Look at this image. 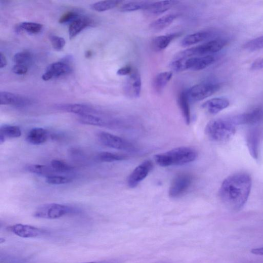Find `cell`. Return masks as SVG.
<instances>
[{
	"mask_svg": "<svg viewBox=\"0 0 263 263\" xmlns=\"http://www.w3.org/2000/svg\"><path fill=\"white\" fill-rule=\"evenodd\" d=\"M251 185V179L246 173L229 176L224 181L220 190L223 203L230 210H240L248 199Z\"/></svg>",
	"mask_w": 263,
	"mask_h": 263,
	"instance_id": "cell-1",
	"label": "cell"
},
{
	"mask_svg": "<svg viewBox=\"0 0 263 263\" xmlns=\"http://www.w3.org/2000/svg\"><path fill=\"white\" fill-rule=\"evenodd\" d=\"M198 154L190 147H180L155 156L156 162L162 167L185 165L195 161Z\"/></svg>",
	"mask_w": 263,
	"mask_h": 263,
	"instance_id": "cell-2",
	"label": "cell"
},
{
	"mask_svg": "<svg viewBox=\"0 0 263 263\" xmlns=\"http://www.w3.org/2000/svg\"><path fill=\"white\" fill-rule=\"evenodd\" d=\"M236 125L230 119H215L210 121L205 128V134L211 141L217 143L229 141L236 133Z\"/></svg>",
	"mask_w": 263,
	"mask_h": 263,
	"instance_id": "cell-3",
	"label": "cell"
},
{
	"mask_svg": "<svg viewBox=\"0 0 263 263\" xmlns=\"http://www.w3.org/2000/svg\"><path fill=\"white\" fill-rule=\"evenodd\" d=\"M215 61V58L213 55L179 57L170 63V68L176 72H183L188 70L199 71L209 67Z\"/></svg>",
	"mask_w": 263,
	"mask_h": 263,
	"instance_id": "cell-4",
	"label": "cell"
},
{
	"mask_svg": "<svg viewBox=\"0 0 263 263\" xmlns=\"http://www.w3.org/2000/svg\"><path fill=\"white\" fill-rule=\"evenodd\" d=\"M80 212V210L72 206L59 204H46L38 207L34 216L38 218L55 220L64 216Z\"/></svg>",
	"mask_w": 263,
	"mask_h": 263,
	"instance_id": "cell-5",
	"label": "cell"
},
{
	"mask_svg": "<svg viewBox=\"0 0 263 263\" xmlns=\"http://www.w3.org/2000/svg\"><path fill=\"white\" fill-rule=\"evenodd\" d=\"M228 43L224 39H216L203 45L188 49L179 54V57H202L216 53L223 50Z\"/></svg>",
	"mask_w": 263,
	"mask_h": 263,
	"instance_id": "cell-6",
	"label": "cell"
},
{
	"mask_svg": "<svg viewBox=\"0 0 263 263\" xmlns=\"http://www.w3.org/2000/svg\"><path fill=\"white\" fill-rule=\"evenodd\" d=\"M220 84L212 82H204L191 87L187 94L190 102H200L205 100L219 91Z\"/></svg>",
	"mask_w": 263,
	"mask_h": 263,
	"instance_id": "cell-7",
	"label": "cell"
},
{
	"mask_svg": "<svg viewBox=\"0 0 263 263\" xmlns=\"http://www.w3.org/2000/svg\"><path fill=\"white\" fill-rule=\"evenodd\" d=\"M99 140L107 147L127 152H136L137 147L129 141L106 132H101L98 135Z\"/></svg>",
	"mask_w": 263,
	"mask_h": 263,
	"instance_id": "cell-8",
	"label": "cell"
},
{
	"mask_svg": "<svg viewBox=\"0 0 263 263\" xmlns=\"http://www.w3.org/2000/svg\"><path fill=\"white\" fill-rule=\"evenodd\" d=\"M192 176L188 173L177 175L172 180L169 190L171 199H177L185 194L193 183Z\"/></svg>",
	"mask_w": 263,
	"mask_h": 263,
	"instance_id": "cell-9",
	"label": "cell"
},
{
	"mask_svg": "<svg viewBox=\"0 0 263 263\" xmlns=\"http://www.w3.org/2000/svg\"><path fill=\"white\" fill-rule=\"evenodd\" d=\"M153 168V164L151 160H146L142 162L128 176L127 180L128 186L130 188L137 187L148 177Z\"/></svg>",
	"mask_w": 263,
	"mask_h": 263,
	"instance_id": "cell-10",
	"label": "cell"
},
{
	"mask_svg": "<svg viewBox=\"0 0 263 263\" xmlns=\"http://www.w3.org/2000/svg\"><path fill=\"white\" fill-rule=\"evenodd\" d=\"M15 235L22 238H39L47 235V230L28 225L15 224L10 227Z\"/></svg>",
	"mask_w": 263,
	"mask_h": 263,
	"instance_id": "cell-11",
	"label": "cell"
},
{
	"mask_svg": "<svg viewBox=\"0 0 263 263\" xmlns=\"http://www.w3.org/2000/svg\"><path fill=\"white\" fill-rule=\"evenodd\" d=\"M142 81L138 70L134 71L128 76L124 86V91L126 96L132 99L140 97L142 92Z\"/></svg>",
	"mask_w": 263,
	"mask_h": 263,
	"instance_id": "cell-12",
	"label": "cell"
},
{
	"mask_svg": "<svg viewBox=\"0 0 263 263\" xmlns=\"http://www.w3.org/2000/svg\"><path fill=\"white\" fill-rule=\"evenodd\" d=\"M72 71L71 64L61 60L50 64L43 74L42 79L44 81H49L53 77L70 74Z\"/></svg>",
	"mask_w": 263,
	"mask_h": 263,
	"instance_id": "cell-13",
	"label": "cell"
},
{
	"mask_svg": "<svg viewBox=\"0 0 263 263\" xmlns=\"http://www.w3.org/2000/svg\"><path fill=\"white\" fill-rule=\"evenodd\" d=\"M230 106L227 98L216 97L205 102L202 106L203 109L211 115H215Z\"/></svg>",
	"mask_w": 263,
	"mask_h": 263,
	"instance_id": "cell-14",
	"label": "cell"
},
{
	"mask_svg": "<svg viewBox=\"0 0 263 263\" xmlns=\"http://www.w3.org/2000/svg\"><path fill=\"white\" fill-rule=\"evenodd\" d=\"M263 118V108H256L247 113L232 118L236 124H253Z\"/></svg>",
	"mask_w": 263,
	"mask_h": 263,
	"instance_id": "cell-15",
	"label": "cell"
},
{
	"mask_svg": "<svg viewBox=\"0 0 263 263\" xmlns=\"http://www.w3.org/2000/svg\"><path fill=\"white\" fill-rule=\"evenodd\" d=\"M213 34L212 31L206 30L195 32L186 36L182 40L181 45L183 47L195 45L210 38Z\"/></svg>",
	"mask_w": 263,
	"mask_h": 263,
	"instance_id": "cell-16",
	"label": "cell"
},
{
	"mask_svg": "<svg viewBox=\"0 0 263 263\" xmlns=\"http://www.w3.org/2000/svg\"><path fill=\"white\" fill-rule=\"evenodd\" d=\"M50 138L49 132L41 127L32 128L28 133L27 142L32 145H41L46 143Z\"/></svg>",
	"mask_w": 263,
	"mask_h": 263,
	"instance_id": "cell-17",
	"label": "cell"
},
{
	"mask_svg": "<svg viewBox=\"0 0 263 263\" xmlns=\"http://www.w3.org/2000/svg\"><path fill=\"white\" fill-rule=\"evenodd\" d=\"M30 101L18 95L8 92L0 93V104L23 107L28 105Z\"/></svg>",
	"mask_w": 263,
	"mask_h": 263,
	"instance_id": "cell-18",
	"label": "cell"
},
{
	"mask_svg": "<svg viewBox=\"0 0 263 263\" xmlns=\"http://www.w3.org/2000/svg\"><path fill=\"white\" fill-rule=\"evenodd\" d=\"M57 110L65 112L71 113L79 116L90 114L94 112L90 107L78 104H60L55 107Z\"/></svg>",
	"mask_w": 263,
	"mask_h": 263,
	"instance_id": "cell-19",
	"label": "cell"
},
{
	"mask_svg": "<svg viewBox=\"0 0 263 263\" xmlns=\"http://www.w3.org/2000/svg\"><path fill=\"white\" fill-rule=\"evenodd\" d=\"M92 24L91 19L86 16H79L71 23L69 29V37L70 39L75 37L86 27Z\"/></svg>",
	"mask_w": 263,
	"mask_h": 263,
	"instance_id": "cell-20",
	"label": "cell"
},
{
	"mask_svg": "<svg viewBox=\"0 0 263 263\" xmlns=\"http://www.w3.org/2000/svg\"><path fill=\"white\" fill-rule=\"evenodd\" d=\"M190 102L187 91L182 92L178 97V104L184 120L187 125L190 124L191 120Z\"/></svg>",
	"mask_w": 263,
	"mask_h": 263,
	"instance_id": "cell-21",
	"label": "cell"
},
{
	"mask_svg": "<svg viewBox=\"0 0 263 263\" xmlns=\"http://www.w3.org/2000/svg\"><path fill=\"white\" fill-rule=\"evenodd\" d=\"M178 3L177 1L150 2L145 11L154 15H160L167 12Z\"/></svg>",
	"mask_w": 263,
	"mask_h": 263,
	"instance_id": "cell-22",
	"label": "cell"
},
{
	"mask_svg": "<svg viewBox=\"0 0 263 263\" xmlns=\"http://www.w3.org/2000/svg\"><path fill=\"white\" fill-rule=\"evenodd\" d=\"M178 15L175 14H169L164 15L150 24V28L154 31H161L169 26L178 18Z\"/></svg>",
	"mask_w": 263,
	"mask_h": 263,
	"instance_id": "cell-23",
	"label": "cell"
},
{
	"mask_svg": "<svg viewBox=\"0 0 263 263\" xmlns=\"http://www.w3.org/2000/svg\"><path fill=\"white\" fill-rule=\"evenodd\" d=\"M177 36V34H172L156 37L152 41V48L157 52L165 50Z\"/></svg>",
	"mask_w": 263,
	"mask_h": 263,
	"instance_id": "cell-24",
	"label": "cell"
},
{
	"mask_svg": "<svg viewBox=\"0 0 263 263\" xmlns=\"http://www.w3.org/2000/svg\"><path fill=\"white\" fill-rule=\"evenodd\" d=\"M173 77L172 71L163 72L158 74L154 78L153 87L158 93H161Z\"/></svg>",
	"mask_w": 263,
	"mask_h": 263,
	"instance_id": "cell-25",
	"label": "cell"
},
{
	"mask_svg": "<svg viewBox=\"0 0 263 263\" xmlns=\"http://www.w3.org/2000/svg\"><path fill=\"white\" fill-rule=\"evenodd\" d=\"M25 169L31 173L46 178L55 174V173H56L51 167L41 165V164H29V165L26 167Z\"/></svg>",
	"mask_w": 263,
	"mask_h": 263,
	"instance_id": "cell-26",
	"label": "cell"
},
{
	"mask_svg": "<svg viewBox=\"0 0 263 263\" xmlns=\"http://www.w3.org/2000/svg\"><path fill=\"white\" fill-rule=\"evenodd\" d=\"M149 3L147 2H122L119 11L121 12H133L141 10H146Z\"/></svg>",
	"mask_w": 263,
	"mask_h": 263,
	"instance_id": "cell-27",
	"label": "cell"
},
{
	"mask_svg": "<svg viewBox=\"0 0 263 263\" xmlns=\"http://www.w3.org/2000/svg\"><path fill=\"white\" fill-rule=\"evenodd\" d=\"M22 135L21 128L16 125H4L0 127V136L7 139H15Z\"/></svg>",
	"mask_w": 263,
	"mask_h": 263,
	"instance_id": "cell-28",
	"label": "cell"
},
{
	"mask_svg": "<svg viewBox=\"0 0 263 263\" xmlns=\"http://www.w3.org/2000/svg\"><path fill=\"white\" fill-rule=\"evenodd\" d=\"M78 120L82 124L90 125L104 126L108 124V122L103 118L91 114L79 116Z\"/></svg>",
	"mask_w": 263,
	"mask_h": 263,
	"instance_id": "cell-29",
	"label": "cell"
},
{
	"mask_svg": "<svg viewBox=\"0 0 263 263\" xmlns=\"http://www.w3.org/2000/svg\"><path fill=\"white\" fill-rule=\"evenodd\" d=\"M97 158L102 162H113L125 160L128 158V156L122 154L102 152L97 155Z\"/></svg>",
	"mask_w": 263,
	"mask_h": 263,
	"instance_id": "cell-30",
	"label": "cell"
},
{
	"mask_svg": "<svg viewBox=\"0 0 263 263\" xmlns=\"http://www.w3.org/2000/svg\"><path fill=\"white\" fill-rule=\"evenodd\" d=\"M121 3L119 1H103L92 4L91 8L95 11L103 12L113 9Z\"/></svg>",
	"mask_w": 263,
	"mask_h": 263,
	"instance_id": "cell-31",
	"label": "cell"
},
{
	"mask_svg": "<svg viewBox=\"0 0 263 263\" xmlns=\"http://www.w3.org/2000/svg\"><path fill=\"white\" fill-rule=\"evenodd\" d=\"M43 28V25L39 23L34 22H23L17 27V30H25L32 34H37L40 32Z\"/></svg>",
	"mask_w": 263,
	"mask_h": 263,
	"instance_id": "cell-32",
	"label": "cell"
},
{
	"mask_svg": "<svg viewBox=\"0 0 263 263\" xmlns=\"http://www.w3.org/2000/svg\"><path fill=\"white\" fill-rule=\"evenodd\" d=\"M247 145L250 154L255 159L258 157V137L255 132H251L247 138Z\"/></svg>",
	"mask_w": 263,
	"mask_h": 263,
	"instance_id": "cell-33",
	"label": "cell"
},
{
	"mask_svg": "<svg viewBox=\"0 0 263 263\" xmlns=\"http://www.w3.org/2000/svg\"><path fill=\"white\" fill-rule=\"evenodd\" d=\"M51 167L56 173H67L72 171L74 168L67 163L58 159H53L51 161Z\"/></svg>",
	"mask_w": 263,
	"mask_h": 263,
	"instance_id": "cell-34",
	"label": "cell"
},
{
	"mask_svg": "<svg viewBox=\"0 0 263 263\" xmlns=\"http://www.w3.org/2000/svg\"><path fill=\"white\" fill-rule=\"evenodd\" d=\"M244 49L250 52L263 49V36L247 42L244 45Z\"/></svg>",
	"mask_w": 263,
	"mask_h": 263,
	"instance_id": "cell-35",
	"label": "cell"
},
{
	"mask_svg": "<svg viewBox=\"0 0 263 263\" xmlns=\"http://www.w3.org/2000/svg\"><path fill=\"white\" fill-rule=\"evenodd\" d=\"M46 182L50 185H60L70 183L72 182L71 178L53 174L46 178Z\"/></svg>",
	"mask_w": 263,
	"mask_h": 263,
	"instance_id": "cell-36",
	"label": "cell"
},
{
	"mask_svg": "<svg viewBox=\"0 0 263 263\" xmlns=\"http://www.w3.org/2000/svg\"><path fill=\"white\" fill-rule=\"evenodd\" d=\"M14 61L16 64L23 65L27 67L32 61V56L28 52L18 53L14 57Z\"/></svg>",
	"mask_w": 263,
	"mask_h": 263,
	"instance_id": "cell-37",
	"label": "cell"
},
{
	"mask_svg": "<svg viewBox=\"0 0 263 263\" xmlns=\"http://www.w3.org/2000/svg\"><path fill=\"white\" fill-rule=\"evenodd\" d=\"M50 41L53 48L57 51L62 50L65 45L64 39L59 36L50 37Z\"/></svg>",
	"mask_w": 263,
	"mask_h": 263,
	"instance_id": "cell-38",
	"label": "cell"
},
{
	"mask_svg": "<svg viewBox=\"0 0 263 263\" xmlns=\"http://www.w3.org/2000/svg\"><path fill=\"white\" fill-rule=\"evenodd\" d=\"M78 16V14L74 11H70L65 13L60 18L59 22L61 24L68 22L71 21H73L76 19Z\"/></svg>",
	"mask_w": 263,
	"mask_h": 263,
	"instance_id": "cell-39",
	"label": "cell"
},
{
	"mask_svg": "<svg viewBox=\"0 0 263 263\" xmlns=\"http://www.w3.org/2000/svg\"><path fill=\"white\" fill-rule=\"evenodd\" d=\"M134 70L135 69L131 65H126L118 70L117 74L119 76H129Z\"/></svg>",
	"mask_w": 263,
	"mask_h": 263,
	"instance_id": "cell-40",
	"label": "cell"
},
{
	"mask_svg": "<svg viewBox=\"0 0 263 263\" xmlns=\"http://www.w3.org/2000/svg\"><path fill=\"white\" fill-rule=\"evenodd\" d=\"M12 70L15 74L22 75L27 73L28 67L23 65L16 64Z\"/></svg>",
	"mask_w": 263,
	"mask_h": 263,
	"instance_id": "cell-41",
	"label": "cell"
},
{
	"mask_svg": "<svg viewBox=\"0 0 263 263\" xmlns=\"http://www.w3.org/2000/svg\"><path fill=\"white\" fill-rule=\"evenodd\" d=\"M250 69L257 71L263 69V58L255 60L250 66Z\"/></svg>",
	"mask_w": 263,
	"mask_h": 263,
	"instance_id": "cell-42",
	"label": "cell"
},
{
	"mask_svg": "<svg viewBox=\"0 0 263 263\" xmlns=\"http://www.w3.org/2000/svg\"><path fill=\"white\" fill-rule=\"evenodd\" d=\"M8 62L5 55L1 52L0 53V68L4 69L7 65Z\"/></svg>",
	"mask_w": 263,
	"mask_h": 263,
	"instance_id": "cell-43",
	"label": "cell"
},
{
	"mask_svg": "<svg viewBox=\"0 0 263 263\" xmlns=\"http://www.w3.org/2000/svg\"><path fill=\"white\" fill-rule=\"evenodd\" d=\"M251 252L254 254L263 255V247L252 249Z\"/></svg>",
	"mask_w": 263,
	"mask_h": 263,
	"instance_id": "cell-44",
	"label": "cell"
},
{
	"mask_svg": "<svg viewBox=\"0 0 263 263\" xmlns=\"http://www.w3.org/2000/svg\"><path fill=\"white\" fill-rule=\"evenodd\" d=\"M81 263H117V262L115 260H102V261H95L81 262Z\"/></svg>",
	"mask_w": 263,
	"mask_h": 263,
	"instance_id": "cell-45",
	"label": "cell"
},
{
	"mask_svg": "<svg viewBox=\"0 0 263 263\" xmlns=\"http://www.w3.org/2000/svg\"><path fill=\"white\" fill-rule=\"evenodd\" d=\"M92 52L91 51L89 50L85 52V56L86 58H90L92 57Z\"/></svg>",
	"mask_w": 263,
	"mask_h": 263,
	"instance_id": "cell-46",
	"label": "cell"
}]
</instances>
